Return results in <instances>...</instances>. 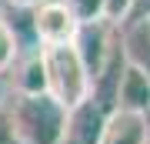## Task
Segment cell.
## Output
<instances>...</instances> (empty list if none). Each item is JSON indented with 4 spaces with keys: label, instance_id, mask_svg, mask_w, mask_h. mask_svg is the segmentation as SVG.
Here are the masks:
<instances>
[{
    "label": "cell",
    "instance_id": "obj_17",
    "mask_svg": "<svg viewBox=\"0 0 150 144\" xmlns=\"http://www.w3.org/2000/svg\"><path fill=\"white\" fill-rule=\"evenodd\" d=\"M60 144H77V141H70V138H64V141H60Z\"/></svg>",
    "mask_w": 150,
    "mask_h": 144
},
{
    "label": "cell",
    "instance_id": "obj_6",
    "mask_svg": "<svg viewBox=\"0 0 150 144\" xmlns=\"http://www.w3.org/2000/svg\"><path fill=\"white\" fill-rule=\"evenodd\" d=\"M113 111H130V114H147L150 117V77L144 70L130 67L123 60L117 94H113Z\"/></svg>",
    "mask_w": 150,
    "mask_h": 144
},
{
    "label": "cell",
    "instance_id": "obj_12",
    "mask_svg": "<svg viewBox=\"0 0 150 144\" xmlns=\"http://www.w3.org/2000/svg\"><path fill=\"white\" fill-rule=\"evenodd\" d=\"M130 14H134V0H103V20L120 27L130 20Z\"/></svg>",
    "mask_w": 150,
    "mask_h": 144
},
{
    "label": "cell",
    "instance_id": "obj_16",
    "mask_svg": "<svg viewBox=\"0 0 150 144\" xmlns=\"http://www.w3.org/2000/svg\"><path fill=\"white\" fill-rule=\"evenodd\" d=\"M0 107H4V84H0Z\"/></svg>",
    "mask_w": 150,
    "mask_h": 144
},
{
    "label": "cell",
    "instance_id": "obj_7",
    "mask_svg": "<svg viewBox=\"0 0 150 144\" xmlns=\"http://www.w3.org/2000/svg\"><path fill=\"white\" fill-rule=\"evenodd\" d=\"M120 54L130 67L144 70L150 77V17L144 20H127L123 27V37H120Z\"/></svg>",
    "mask_w": 150,
    "mask_h": 144
},
{
    "label": "cell",
    "instance_id": "obj_8",
    "mask_svg": "<svg viewBox=\"0 0 150 144\" xmlns=\"http://www.w3.org/2000/svg\"><path fill=\"white\" fill-rule=\"evenodd\" d=\"M103 121H107V114H103L93 101H83L80 107H74V111L67 114V138L77 141V144H97Z\"/></svg>",
    "mask_w": 150,
    "mask_h": 144
},
{
    "label": "cell",
    "instance_id": "obj_15",
    "mask_svg": "<svg viewBox=\"0 0 150 144\" xmlns=\"http://www.w3.org/2000/svg\"><path fill=\"white\" fill-rule=\"evenodd\" d=\"M13 7H23V10H30V7H37V4H43V0H10Z\"/></svg>",
    "mask_w": 150,
    "mask_h": 144
},
{
    "label": "cell",
    "instance_id": "obj_14",
    "mask_svg": "<svg viewBox=\"0 0 150 144\" xmlns=\"http://www.w3.org/2000/svg\"><path fill=\"white\" fill-rule=\"evenodd\" d=\"M150 17V0H134V14H130V20H144Z\"/></svg>",
    "mask_w": 150,
    "mask_h": 144
},
{
    "label": "cell",
    "instance_id": "obj_13",
    "mask_svg": "<svg viewBox=\"0 0 150 144\" xmlns=\"http://www.w3.org/2000/svg\"><path fill=\"white\" fill-rule=\"evenodd\" d=\"M0 144H20L17 134H13V128H10V114H7V107H0Z\"/></svg>",
    "mask_w": 150,
    "mask_h": 144
},
{
    "label": "cell",
    "instance_id": "obj_9",
    "mask_svg": "<svg viewBox=\"0 0 150 144\" xmlns=\"http://www.w3.org/2000/svg\"><path fill=\"white\" fill-rule=\"evenodd\" d=\"M17 94H47V84H43V64H40V50H33L20 67V77H17Z\"/></svg>",
    "mask_w": 150,
    "mask_h": 144
},
{
    "label": "cell",
    "instance_id": "obj_10",
    "mask_svg": "<svg viewBox=\"0 0 150 144\" xmlns=\"http://www.w3.org/2000/svg\"><path fill=\"white\" fill-rule=\"evenodd\" d=\"M17 57H20V40L13 37V27L0 17V74H7Z\"/></svg>",
    "mask_w": 150,
    "mask_h": 144
},
{
    "label": "cell",
    "instance_id": "obj_2",
    "mask_svg": "<svg viewBox=\"0 0 150 144\" xmlns=\"http://www.w3.org/2000/svg\"><path fill=\"white\" fill-rule=\"evenodd\" d=\"M43 64V84L47 94L70 114L74 107L90 101V77L77 57L74 44H57V47H37Z\"/></svg>",
    "mask_w": 150,
    "mask_h": 144
},
{
    "label": "cell",
    "instance_id": "obj_4",
    "mask_svg": "<svg viewBox=\"0 0 150 144\" xmlns=\"http://www.w3.org/2000/svg\"><path fill=\"white\" fill-rule=\"evenodd\" d=\"M117 30H120V27H113V24H107V20L80 24V30H77L74 50H77V57H80L87 77H90V84L100 77V70L107 67V60L113 57V50L120 47V40H113Z\"/></svg>",
    "mask_w": 150,
    "mask_h": 144
},
{
    "label": "cell",
    "instance_id": "obj_1",
    "mask_svg": "<svg viewBox=\"0 0 150 144\" xmlns=\"http://www.w3.org/2000/svg\"><path fill=\"white\" fill-rule=\"evenodd\" d=\"M7 114L20 144H60L67 138V111L50 94H17Z\"/></svg>",
    "mask_w": 150,
    "mask_h": 144
},
{
    "label": "cell",
    "instance_id": "obj_5",
    "mask_svg": "<svg viewBox=\"0 0 150 144\" xmlns=\"http://www.w3.org/2000/svg\"><path fill=\"white\" fill-rule=\"evenodd\" d=\"M97 144H150V117L130 111H110Z\"/></svg>",
    "mask_w": 150,
    "mask_h": 144
},
{
    "label": "cell",
    "instance_id": "obj_11",
    "mask_svg": "<svg viewBox=\"0 0 150 144\" xmlns=\"http://www.w3.org/2000/svg\"><path fill=\"white\" fill-rule=\"evenodd\" d=\"M70 7V14L77 17V24H93L103 20V0H64Z\"/></svg>",
    "mask_w": 150,
    "mask_h": 144
},
{
    "label": "cell",
    "instance_id": "obj_3",
    "mask_svg": "<svg viewBox=\"0 0 150 144\" xmlns=\"http://www.w3.org/2000/svg\"><path fill=\"white\" fill-rule=\"evenodd\" d=\"M77 30V17L70 14V7L64 0H43V4L30 7V34L37 47H57V44H74Z\"/></svg>",
    "mask_w": 150,
    "mask_h": 144
}]
</instances>
